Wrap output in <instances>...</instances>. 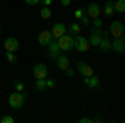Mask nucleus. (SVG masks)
Instances as JSON below:
<instances>
[{"label": "nucleus", "instance_id": "24", "mask_svg": "<svg viewBox=\"0 0 125 123\" xmlns=\"http://www.w3.org/2000/svg\"><path fill=\"white\" fill-rule=\"evenodd\" d=\"M45 85H47V88H55V80L52 76H47L45 78Z\"/></svg>", "mask_w": 125, "mask_h": 123}, {"label": "nucleus", "instance_id": "8", "mask_svg": "<svg viewBox=\"0 0 125 123\" xmlns=\"http://www.w3.org/2000/svg\"><path fill=\"white\" fill-rule=\"evenodd\" d=\"M52 37L53 38H58L62 37L63 33H67V25L65 23H62V22H57V23H53V27H52Z\"/></svg>", "mask_w": 125, "mask_h": 123}, {"label": "nucleus", "instance_id": "34", "mask_svg": "<svg viewBox=\"0 0 125 123\" xmlns=\"http://www.w3.org/2000/svg\"><path fill=\"white\" fill-rule=\"evenodd\" d=\"M0 33H2V27H0Z\"/></svg>", "mask_w": 125, "mask_h": 123}, {"label": "nucleus", "instance_id": "15", "mask_svg": "<svg viewBox=\"0 0 125 123\" xmlns=\"http://www.w3.org/2000/svg\"><path fill=\"white\" fill-rule=\"evenodd\" d=\"M100 38H102V30L94 27V28H92V32H90V37L87 38V40H88V43H90V47H92V45H98Z\"/></svg>", "mask_w": 125, "mask_h": 123}, {"label": "nucleus", "instance_id": "4", "mask_svg": "<svg viewBox=\"0 0 125 123\" xmlns=\"http://www.w3.org/2000/svg\"><path fill=\"white\" fill-rule=\"evenodd\" d=\"M73 50H77L80 53H85L90 50V43H88V40L85 37H82L80 33L75 35V43H73Z\"/></svg>", "mask_w": 125, "mask_h": 123}, {"label": "nucleus", "instance_id": "3", "mask_svg": "<svg viewBox=\"0 0 125 123\" xmlns=\"http://www.w3.org/2000/svg\"><path fill=\"white\" fill-rule=\"evenodd\" d=\"M108 32H110V37H114V38L124 37L125 35V27H124V23H122L120 20H114V22L110 23Z\"/></svg>", "mask_w": 125, "mask_h": 123}, {"label": "nucleus", "instance_id": "16", "mask_svg": "<svg viewBox=\"0 0 125 123\" xmlns=\"http://www.w3.org/2000/svg\"><path fill=\"white\" fill-rule=\"evenodd\" d=\"M55 62H57V66H58V70H62V72H65L68 66H70V58L67 57V55H58L57 58H55Z\"/></svg>", "mask_w": 125, "mask_h": 123}, {"label": "nucleus", "instance_id": "5", "mask_svg": "<svg viewBox=\"0 0 125 123\" xmlns=\"http://www.w3.org/2000/svg\"><path fill=\"white\" fill-rule=\"evenodd\" d=\"M97 47L100 48L102 52H112V40H110V32L108 30L107 32L102 30V38H100V42H98Z\"/></svg>", "mask_w": 125, "mask_h": 123}, {"label": "nucleus", "instance_id": "6", "mask_svg": "<svg viewBox=\"0 0 125 123\" xmlns=\"http://www.w3.org/2000/svg\"><path fill=\"white\" fill-rule=\"evenodd\" d=\"M33 76H35V80H39V78H47L48 76V70L45 63H35L33 65Z\"/></svg>", "mask_w": 125, "mask_h": 123}, {"label": "nucleus", "instance_id": "29", "mask_svg": "<svg viewBox=\"0 0 125 123\" xmlns=\"http://www.w3.org/2000/svg\"><path fill=\"white\" fill-rule=\"evenodd\" d=\"M65 75H67V76H73V75H75V70H72V68L68 66L67 70H65Z\"/></svg>", "mask_w": 125, "mask_h": 123}, {"label": "nucleus", "instance_id": "26", "mask_svg": "<svg viewBox=\"0 0 125 123\" xmlns=\"http://www.w3.org/2000/svg\"><path fill=\"white\" fill-rule=\"evenodd\" d=\"M0 122H2V123H13L15 120H13V118H12L10 115H3V116L0 118Z\"/></svg>", "mask_w": 125, "mask_h": 123}, {"label": "nucleus", "instance_id": "11", "mask_svg": "<svg viewBox=\"0 0 125 123\" xmlns=\"http://www.w3.org/2000/svg\"><path fill=\"white\" fill-rule=\"evenodd\" d=\"M75 68H77V72H78L82 76H88V75H92V73H94L92 66L88 65V63H85V62H77Z\"/></svg>", "mask_w": 125, "mask_h": 123}, {"label": "nucleus", "instance_id": "27", "mask_svg": "<svg viewBox=\"0 0 125 123\" xmlns=\"http://www.w3.org/2000/svg\"><path fill=\"white\" fill-rule=\"evenodd\" d=\"M94 27H95V28H102V19L95 17V19H94Z\"/></svg>", "mask_w": 125, "mask_h": 123}, {"label": "nucleus", "instance_id": "10", "mask_svg": "<svg viewBox=\"0 0 125 123\" xmlns=\"http://www.w3.org/2000/svg\"><path fill=\"white\" fill-rule=\"evenodd\" d=\"M48 47V58L55 60V58L60 55V48H58V43H57V38H52V42L47 45Z\"/></svg>", "mask_w": 125, "mask_h": 123}, {"label": "nucleus", "instance_id": "19", "mask_svg": "<svg viewBox=\"0 0 125 123\" xmlns=\"http://www.w3.org/2000/svg\"><path fill=\"white\" fill-rule=\"evenodd\" d=\"M114 12L124 13L125 12V0H115V2H114Z\"/></svg>", "mask_w": 125, "mask_h": 123}, {"label": "nucleus", "instance_id": "20", "mask_svg": "<svg viewBox=\"0 0 125 123\" xmlns=\"http://www.w3.org/2000/svg\"><path fill=\"white\" fill-rule=\"evenodd\" d=\"M40 17H42L43 20L52 19V10H50V7H43V9H40Z\"/></svg>", "mask_w": 125, "mask_h": 123}, {"label": "nucleus", "instance_id": "17", "mask_svg": "<svg viewBox=\"0 0 125 123\" xmlns=\"http://www.w3.org/2000/svg\"><path fill=\"white\" fill-rule=\"evenodd\" d=\"M114 13H115L114 12V2L108 0V2H105V5H104V15L110 19V17H114Z\"/></svg>", "mask_w": 125, "mask_h": 123}, {"label": "nucleus", "instance_id": "21", "mask_svg": "<svg viewBox=\"0 0 125 123\" xmlns=\"http://www.w3.org/2000/svg\"><path fill=\"white\" fill-rule=\"evenodd\" d=\"M47 88V85H45V78H39L37 82H35V90L37 92H43Z\"/></svg>", "mask_w": 125, "mask_h": 123}, {"label": "nucleus", "instance_id": "22", "mask_svg": "<svg viewBox=\"0 0 125 123\" xmlns=\"http://www.w3.org/2000/svg\"><path fill=\"white\" fill-rule=\"evenodd\" d=\"M7 62H9V63H15V62H17L15 52H7Z\"/></svg>", "mask_w": 125, "mask_h": 123}, {"label": "nucleus", "instance_id": "9", "mask_svg": "<svg viewBox=\"0 0 125 123\" xmlns=\"http://www.w3.org/2000/svg\"><path fill=\"white\" fill-rule=\"evenodd\" d=\"M3 45H5V50H7V52H17L20 48V43L15 37H7L5 42H3Z\"/></svg>", "mask_w": 125, "mask_h": 123}, {"label": "nucleus", "instance_id": "14", "mask_svg": "<svg viewBox=\"0 0 125 123\" xmlns=\"http://www.w3.org/2000/svg\"><path fill=\"white\" fill-rule=\"evenodd\" d=\"M83 85H87L88 88H98L100 86V78L94 73L88 76H83Z\"/></svg>", "mask_w": 125, "mask_h": 123}, {"label": "nucleus", "instance_id": "1", "mask_svg": "<svg viewBox=\"0 0 125 123\" xmlns=\"http://www.w3.org/2000/svg\"><path fill=\"white\" fill-rule=\"evenodd\" d=\"M57 43L60 52H72L73 50V43H75V37L70 33H63L62 37L57 38Z\"/></svg>", "mask_w": 125, "mask_h": 123}, {"label": "nucleus", "instance_id": "32", "mask_svg": "<svg viewBox=\"0 0 125 123\" xmlns=\"http://www.w3.org/2000/svg\"><path fill=\"white\" fill-rule=\"evenodd\" d=\"M92 122V118H88V116H83V118H80V123H90Z\"/></svg>", "mask_w": 125, "mask_h": 123}, {"label": "nucleus", "instance_id": "25", "mask_svg": "<svg viewBox=\"0 0 125 123\" xmlns=\"http://www.w3.org/2000/svg\"><path fill=\"white\" fill-rule=\"evenodd\" d=\"M15 92H20V93H22V92H23V90H25V85H23V82H15Z\"/></svg>", "mask_w": 125, "mask_h": 123}, {"label": "nucleus", "instance_id": "7", "mask_svg": "<svg viewBox=\"0 0 125 123\" xmlns=\"http://www.w3.org/2000/svg\"><path fill=\"white\" fill-rule=\"evenodd\" d=\"M85 13L90 17V19H95V17H100V13H102V7L95 3V2H92V3H88L87 5V10Z\"/></svg>", "mask_w": 125, "mask_h": 123}, {"label": "nucleus", "instance_id": "2", "mask_svg": "<svg viewBox=\"0 0 125 123\" xmlns=\"http://www.w3.org/2000/svg\"><path fill=\"white\" fill-rule=\"evenodd\" d=\"M25 98H27V95L20 93V92H13V93L9 96V105L13 108V110H20L23 105H25Z\"/></svg>", "mask_w": 125, "mask_h": 123}, {"label": "nucleus", "instance_id": "13", "mask_svg": "<svg viewBox=\"0 0 125 123\" xmlns=\"http://www.w3.org/2000/svg\"><path fill=\"white\" fill-rule=\"evenodd\" d=\"M52 32H48V30H42L39 33V37H37V42H39L40 45H43V47H47L48 43L52 42Z\"/></svg>", "mask_w": 125, "mask_h": 123}, {"label": "nucleus", "instance_id": "18", "mask_svg": "<svg viewBox=\"0 0 125 123\" xmlns=\"http://www.w3.org/2000/svg\"><path fill=\"white\" fill-rule=\"evenodd\" d=\"M67 32L70 33V35H78V33L82 32V27H80V23L73 22V23H70V25L67 27Z\"/></svg>", "mask_w": 125, "mask_h": 123}, {"label": "nucleus", "instance_id": "31", "mask_svg": "<svg viewBox=\"0 0 125 123\" xmlns=\"http://www.w3.org/2000/svg\"><path fill=\"white\" fill-rule=\"evenodd\" d=\"M25 3H29V5H39L40 0H25Z\"/></svg>", "mask_w": 125, "mask_h": 123}, {"label": "nucleus", "instance_id": "12", "mask_svg": "<svg viewBox=\"0 0 125 123\" xmlns=\"http://www.w3.org/2000/svg\"><path fill=\"white\" fill-rule=\"evenodd\" d=\"M112 50L115 53H124L125 52V38L124 37H118L112 40Z\"/></svg>", "mask_w": 125, "mask_h": 123}, {"label": "nucleus", "instance_id": "23", "mask_svg": "<svg viewBox=\"0 0 125 123\" xmlns=\"http://www.w3.org/2000/svg\"><path fill=\"white\" fill-rule=\"evenodd\" d=\"M83 15H85V10H83V9H77L75 12H73V17H75V20H80Z\"/></svg>", "mask_w": 125, "mask_h": 123}, {"label": "nucleus", "instance_id": "28", "mask_svg": "<svg viewBox=\"0 0 125 123\" xmlns=\"http://www.w3.org/2000/svg\"><path fill=\"white\" fill-rule=\"evenodd\" d=\"M80 22H82V25H85V27H88V22H90V19H88V15H83L82 19H80Z\"/></svg>", "mask_w": 125, "mask_h": 123}, {"label": "nucleus", "instance_id": "33", "mask_svg": "<svg viewBox=\"0 0 125 123\" xmlns=\"http://www.w3.org/2000/svg\"><path fill=\"white\" fill-rule=\"evenodd\" d=\"M43 5H45V7H50V5H52V0H43Z\"/></svg>", "mask_w": 125, "mask_h": 123}, {"label": "nucleus", "instance_id": "30", "mask_svg": "<svg viewBox=\"0 0 125 123\" xmlns=\"http://www.w3.org/2000/svg\"><path fill=\"white\" fill-rule=\"evenodd\" d=\"M70 3H72V0H60V5L62 7H68Z\"/></svg>", "mask_w": 125, "mask_h": 123}]
</instances>
